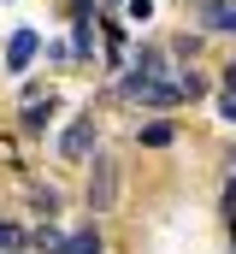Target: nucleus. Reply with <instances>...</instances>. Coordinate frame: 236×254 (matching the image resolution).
Masks as SVG:
<instances>
[{"instance_id":"nucleus-3","label":"nucleus","mask_w":236,"mask_h":254,"mask_svg":"<svg viewBox=\"0 0 236 254\" xmlns=\"http://www.w3.org/2000/svg\"><path fill=\"white\" fill-rule=\"evenodd\" d=\"M36 48H42V42H36V30H18V36L6 42V65H12V71H24V65L36 60Z\"/></svg>"},{"instance_id":"nucleus-11","label":"nucleus","mask_w":236,"mask_h":254,"mask_svg":"<svg viewBox=\"0 0 236 254\" xmlns=\"http://www.w3.org/2000/svg\"><path fill=\"white\" fill-rule=\"evenodd\" d=\"M219 113H225V119H236V89H225V101H219Z\"/></svg>"},{"instance_id":"nucleus-10","label":"nucleus","mask_w":236,"mask_h":254,"mask_svg":"<svg viewBox=\"0 0 236 254\" xmlns=\"http://www.w3.org/2000/svg\"><path fill=\"white\" fill-rule=\"evenodd\" d=\"M124 12H130V18H148V12H154V0H124Z\"/></svg>"},{"instance_id":"nucleus-9","label":"nucleus","mask_w":236,"mask_h":254,"mask_svg":"<svg viewBox=\"0 0 236 254\" xmlns=\"http://www.w3.org/2000/svg\"><path fill=\"white\" fill-rule=\"evenodd\" d=\"M30 207H36V213H48V219H54V207H59V195H54V190H36V195H30Z\"/></svg>"},{"instance_id":"nucleus-7","label":"nucleus","mask_w":236,"mask_h":254,"mask_svg":"<svg viewBox=\"0 0 236 254\" xmlns=\"http://www.w3.org/2000/svg\"><path fill=\"white\" fill-rule=\"evenodd\" d=\"M59 254H101V237H95V231H77V237L59 243Z\"/></svg>"},{"instance_id":"nucleus-2","label":"nucleus","mask_w":236,"mask_h":254,"mask_svg":"<svg viewBox=\"0 0 236 254\" xmlns=\"http://www.w3.org/2000/svg\"><path fill=\"white\" fill-rule=\"evenodd\" d=\"M89 142H95V119H77V125L59 136V154H65V160H83V154H89Z\"/></svg>"},{"instance_id":"nucleus-12","label":"nucleus","mask_w":236,"mask_h":254,"mask_svg":"<svg viewBox=\"0 0 236 254\" xmlns=\"http://www.w3.org/2000/svg\"><path fill=\"white\" fill-rule=\"evenodd\" d=\"M231 89H236V60H231Z\"/></svg>"},{"instance_id":"nucleus-1","label":"nucleus","mask_w":236,"mask_h":254,"mask_svg":"<svg viewBox=\"0 0 236 254\" xmlns=\"http://www.w3.org/2000/svg\"><path fill=\"white\" fill-rule=\"evenodd\" d=\"M113 201H118V166L101 154V160H95V172H89V207H95V213H107Z\"/></svg>"},{"instance_id":"nucleus-5","label":"nucleus","mask_w":236,"mask_h":254,"mask_svg":"<svg viewBox=\"0 0 236 254\" xmlns=\"http://www.w3.org/2000/svg\"><path fill=\"white\" fill-rule=\"evenodd\" d=\"M89 48H95V24H89V18H77V36H71L65 60H89Z\"/></svg>"},{"instance_id":"nucleus-4","label":"nucleus","mask_w":236,"mask_h":254,"mask_svg":"<svg viewBox=\"0 0 236 254\" xmlns=\"http://www.w3.org/2000/svg\"><path fill=\"white\" fill-rule=\"evenodd\" d=\"M207 30H231L236 36V0H213L207 6Z\"/></svg>"},{"instance_id":"nucleus-13","label":"nucleus","mask_w":236,"mask_h":254,"mask_svg":"<svg viewBox=\"0 0 236 254\" xmlns=\"http://www.w3.org/2000/svg\"><path fill=\"white\" fill-rule=\"evenodd\" d=\"M231 254H236V231H231Z\"/></svg>"},{"instance_id":"nucleus-6","label":"nucleus","mask_w":236,"mask_h":254,"mask_svg":"<svg viewBox=\"0 0 236 254\" xmlns=\"http://www.w3.org/2000/svg\"><path fill=\"white\" fill-rule=\"evenodd\" d=\"M48 119H54V95H30V107H24V125H30V130H42Z\"/></svg>"},{"instance_id":"nucleus-8","label":"nucleus","mask_w":236,"mask_h":254,"mask_svg":"<svg viewBox=\"0 0 236 254\" xmlns=\"http://www.w3.org/2000/svg\"><path fill=\"white\" fill-rule=\"evenodd\" d=\"M172 142V125H148L142 130V148H166Z\"/></svg>"}]
</instances>
